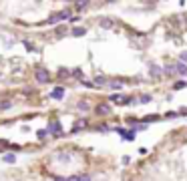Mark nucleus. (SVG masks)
<instances>
[{
  "label": "nucleus",
  "mask_w": 187,
  "mask_h": 181,
  "mask_svg": "<svg viewBox=\"0 0 187 181\" xmlns=\"http://www.w3.org/2000/svg\"><path fill=\"white\" fill-rule=\"evenodd\" d=\"M36 81H38V83H48V81H50L48 71H44V68H36Z\"/></svg>",
  "instance_id": "nucleus-1"
},
{
  "label": "nucleus",
  "mask_w": 187,
  "mask_h": 181,
  "mask_svg": "<svg viewBox=\"0 0 187 181\" xmlns=\"http://www.w3.org/2000/svg\"><path fill=\"white\" fill-rule=\"evenodd\" d=\"M86 127V119H79L77 123H75V127H72V133L75 131H81V129H85Z\"/></svg>",
  "instance_id": "nucleus-2"
},
{
  "label": "nucleus",
  "mask_w": 187,
  "mask_h": 181,
  "mask_svg": "<svg viewBox=\"0 0 187 181\" xmlns=\"http://www.w3.org/2000/svg\"><path fill=\"white\" fill-rule=\"evenodd\" d=\"M149 72H151V76H155V79H161V68H159V67H155V65H151Z\"/></svg>",
  "instance_id": "nucleus-3"
},
{
  "label": "nucleus",
  "mask_w": 187,
  "mask_h": 181,
  "mask_svg": "<svg viewBox=\"0 0 187 181\" xmlns=\"http://www.w3.org/2000/svg\"><path fill=\"white\" fill-rule=\"evenodd\" d=\"M62 95H64V89H62V87H57L50 97H53V99H62Z\"/></svg>",
  "instance_id": "nucleus-4"
},
{
  "label": "nucleus",
  "mask_w": 187,
  "mask_h": 181,
  "mask_svg": "<svg viewBox=\"0 0 187 181\" xmlns=\"http://www.w3.org/2000/svg\"><path fill=\"white\" fill-rule=\"evenodd\" d=\"M97 113H99V115H109L111 113V107L109 105H99V107H97Z\"/></svg>",
  "instance_id": "nucleus-5"
},
{
  "label": "nucleus",
  "mask_w": 187,
  "mask_h": 181,
  "mask_svg": "<svg viewBox=\"0 0 187 181\" xmlns=\"http://www.w3.org/2000/svg\"><path fill=\"white\" fill-rule=\"evenodd\" d=\"M175 68H177L179 75H187V65H185V62H177V67H175Z\"/></svg>",
  "instance_id": "nucleus-6"
},
{
  "label": "nucleus",
  "mask_w": 187,
  "mask_h": 181,
  "mask_svg": "<svg viewBox=\"0 0 187 181\" xmlns=\"http://www.w3.org/2000/svg\"><path fill=\"white\" fill-rule=\"evenodd\" d=\"M175 72H177V68H175V65H167V67H165V75H175Z\"/></svg>",
  "instance_id": "nucleus-7"
},
{
  "label": "nucleus",
  "mask_w": 187,
  "mask_h": 181,
  "mask_svg": "<svg viewBox=\"0 0 187 181\" xmlns=\"http://www.w3.org/2000/svg\"><path fill=\"white\" fill-rule=\"evenodd\" d=\"M101 26L103 28H111V26H113V20L111 18H101Z\"/></svg>",
  "instance_id": "nucleus-8"
},
{
  "label": "nucleus",
  "mask_w": 187,
  "mask_h": 181,
  "mask_svg": "<svg viewBox=\"0 0 187 181\" xmlns=\"http://www.w3.org/2000/svg\"><path fill=\"white\" fill-rule=\"evenodd\" d=\"M50 131H53L54 135H61V125H58V123H53V125H50Z\"/></svg>",
  "instance_id": "nucleus-9"
},
{
  "label": "nucleus",
  "mask_w": 187,
  "mask_h": 181,
  "mask_svg": "<svg viewBox=\"0 0 187 181\" xmlns=\"http://www.w3.org/2000/svg\"><path fill=\"white\" fill-rule=\"evenodd\" d=\"M4 161H6V163H14V161H16V157L12 155V153H6V155H4Z\"/></svg>",
  "instance_id": "nucleus-10"
},
{
  "label": "nucleus",
  "mask_w": 187,
  "mask_h": 181,
  "mask_svg": "<svg viewBox=\"0 0 187 181\" xmlns=\"http://www.w3.org/2000/svg\"><path fill=\"white\" fill-rule=\"evenodd\" d=\"M109 87H111V89H121L123 83H121V81H113V83H109Z\"/></svg>",
  "instance_id": "nucleus-11"
},
{
  "label": "nucleus",
  "mask_w": 187,
  "mask_h": 181,
  "mask_svg": "<svg viewBox=\"0 0 187 181\" xmlns=\"http://www.w3.org/2000/svg\"><path fill=\"white\" fill-rule=\"evenodd\" d=\"M85 32H86L85 28H75V30H72V34H75V36H82Z\"/></svg>",
  "instance_id": "nucleus-12"
},
{
  "label": "nucleus",
  "mask_w": 187,
  "mask_h": 181,
  "mask_svg": "<svg viewBox=\"0 0 187 181\" xmlns=\"http://www.w3.org/2000/svg\"><path fill=\"white\" fill-rule=\"evenodd\" d=\"M77 109H81V111H86V109H89V105H86L85 101H81V103H77Z\"/></svg>",
  "instance_id": "nucleus-13"
},
{
  "label": "nucleus",
  "mask_w": 187,
  "mask_h": 181,
  "mask_svg": "<svg viewBox=\"0 0 187 181\" xmlns=\"http://www.w3.org/2000/svg\"><path fill=\"white\" fill-rule=\"evenodd\" d=\"M183 87H185V83L179 81V83H175V85H173V89H183Z\"/></svg>",
  "instance_id": "nucleus-14"
},
{
  "label": "nucleus",
  "mask_w": 187,
  "mask_h": 181,
  "mask_svg": "<svg viewBox=\"0 0 187 181\" xmlns=\"http://www.w3.org/2000/svg\"><path fill=\"white\" fill-rule=\"evenodd\" d=\"M149 101H151V95H143L141 97V103H149Z\"/></svg>",
  "instance_id": "nucleus-15"
},
{
  "label": "nucleus",
  "mask_w": 187,
  "mask_h": 181,
  "mask_svg": "<svg viewBox=\"0 0 187 181\" xmlns=\"http://www.w3.org/2000/svg\"><path fill=\"white\" fill-rule=\"evenodd\" d=\"M10 105H12V103H10V101H4V103H2V105H0V109H8Z\"/></svg>",
  "instance_id": "nucleus-16"
},
{
  "label": "nucleus",
  "mask_w": 187,
  "mask_h": 181,
  "mask_svg": "<svg viewBox=\"0 0 187 181\" xmlns=\"http://www.w3.org/2000/svg\"><path fill=\"white\" fill-rule=\"evenodd\" d=\"M157 119H159L157 115H149V117H145V121H157Z\"/></svg>",
  "instance_id": "nucleus-17"
},
{
  "label": "nucleus",
  "mask_w": 187,
  "mask_h": 181,
  "mask_svg": "<svg viewBox=\"0 0 187 181\" xmlns=\"http://www.w3.org/2000/svg\"><path fill=\"white\" fill-rule=\"evenodd\" d=\"M58 75H61V76H67L68 71H67V68H58Z\"/></svg>",
  "instance_id": "nucleus-18"
},
{
  "label": "nucleus",
  "mask_w": 187,
  "mask_h": 181,
  "mask_svg": "<svg viewBox=\"0 0 187 181\" xmlns=\"http://www.w3.org/2000/svg\"><path fill=\"white\" fill-rule=\"evenodd\" d=\"M105 83V76H97V85H103Z\"/></svg>",
  "instance_id": "nucleus-19"
},
{
  "label": "nucleus",
  "mask_w": 187,
  "mask_h": 181,
  "mask_svg": "<svg viewBox=\"0 0 187 181\" xmlns=\"http://www.w3.org/2000/svg\"><path fill=\"white\" fill-rule=\"evenodd\" d=\"M109 99H111V101H119V103H121V97H119V95H111Z\"/></svg>",
  "instance_id": "nucleus-20"
},
{
  "label": "nucleus",
  "mask_w": 187,
  "mask_h": 181,
  "mask_svg": "<svg viewBox=\"0 0 187 181\" xmlns=\"http://www.w3.org/2000/svg\"><path fill=\"white\" fill-rule=\"evenodd\" d=\"M46 137V131H38V139H44Z\"/></svg>",
  "instance_id": "nucleus-21"
},
{
  "label": "nucleus",
  "mask_w": 187,
  "mask_h": 181,
  "mask_svg": "<svg viewBox=\"0 0 187 181\" xmlns=\"http://www.w3.org/2000/svg\"><path fill=\"white\" fill-rule=\"evenodd\" d=\"M86 6H89V4H85V2H82V4H77V8H79V10H85Z\"/></svg>",
  "instance_id": "nucleus-22"
},
{
  "label": "nucleus",
  "mask_w": 187,
  "mask_h": 181,
  "mask_svg": "<svg viewBox=\"0 0 187 181\" xmlns=\"http://www.w3.org/2000/svg\"><path fill=\"white\" fill-rule=\"evenodd\" d=\"M181 61H187V53H181Z\"/></svg>",
  "instance_id": "nucleus-23"
},
{
  "label": "nucleus",
  "mask_w": 187,
  "mask_h": 181,
  "mask_svg": "<svg viewBox=\"0 0 187 181\" xmlns=\"http://www.w3.org/2000/svg\"><path fill=\"white\" fill-rule=\"evenodd\" d=\"M54 181H68V179H61V177H57V179H54Z\"/></svg>",
  "instance_id": "nucleus-24"
}]
</instances>
